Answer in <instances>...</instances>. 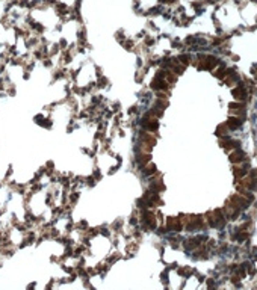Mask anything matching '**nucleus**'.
I'll return each mask as SVG.
<instances>
[{
	"mask_svg": "<svg viewBox=\"0 0 257 290\" xmlns=\"http://www.w3.org/2000/svg\"><path fill=\"white\" fill-rule=\"evenodd\" d=\"M47 168H53V162H47Z\"/></svg>",
	"mask_w": 257,
	"mask_h": 290,
	"instance_id": "obj_5",
	"label": "nucleus"
},
{
	"mask_svg": "<svg viewBox=\"0 0 257 290\" xmlns=\"http://www.w3.org/2000/svg\"><path fill=\"white\" fill-rule=\"evenodd\" d=\"M43 65H44V67H47V68H50V67H53V62H51V59H50V58H44V59H43Z\"/></svg>",
	"mask_w": 257,
	"mask_h": 290,
	"instance_id": "obj_3",
	"label": "nucleus"
},
{
	"mask_svg": "<svg viewBox=\"0 0 257 290\" xmlns=\"http://www.w3.org/2000/svg\"><path fill=\"white\" fill-rule=\"evenodd\" d=\"M79 197H80L79 192H73V194L70 195V201H71V203H76V201L79 200Z\"/></svg>",
	"mask_w": 257,
	"mask_h": 290,
	"instance_id": "obj_4",
	"label": "nucleus"
},
{
	"mask_svg": "<svg viewBox=\"0 0 257 290\" xmlns=\"http://www.w3.org/2000/svg\"><path fill=\"white\" fill-rule=\"evenodd\" d=\"M241 125H242V121H241L238 117H231V118H228V121H227V127L231 128V130H234V128H238V127H241Z\"/></svg>",
	"mask_w": 257,
	"mask_h": 290,
	"instance_id": "obj_2",
	"label": "nucleus"
},
{
	"mask_svg": "<svg viewBox=\"0 0 257 290\" xmlns=\"http://www.w3.org/2000/svg\"><path fill=\"white\" fill-rule=\"evenodd\" d=\"M230 160L233 162V163H239V162H242V160H245V154L241 151V150H236L234 153H231L230 154Z\"/></svg>",
	"mask_w": 257,
	"mask_h": 290,
	"instance_id": "obj_1",
	"label": "nucleus"
}]
</instances>
